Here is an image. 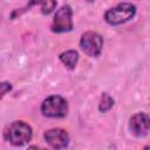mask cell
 Instances as JSON below:
<instances>
[{
	"label": "cell",
	"instance_id": "cell-10",
	"mask_svg": "<svg viewBox=\"0 0 150 150\" xmlns=\"http://www.w3.org/2000/svg\"><path fill=\"white\" fill-rule=\"evenodd\" d=\"M114 104H115L114 98L108 93H102L101 100L98 103V111L100 112H107L114 107Z\"/></svg>",
	"mask_w": 150,
	"mask_h": 150
},
{
	"label": "cell",
	"instance_id": "cell-3",
	"mask_svg": "<svg viewBox=\"0 0 150 150\" xmlns=\"http://www.w3.org/2000/svg\"><path fill=\"white\" fill-rule=\"evenodd\" d=\"M41 114L48 118H63L67 116L69 107L66 98L60 95H50L43 100L40 107Z\"/></svg>",
	"mask_w": 150,
	"mask_h": 150
},
{
	"label": "cell",
	"instance_id": "cell-2",
	"mask_svg": "<svg viewBox=\"0 0 150 150\" xmlns=\"http://www.w3.org/2000/svg\"><path fill=\"white\" fill-rule=\"evenodd\" d=\"M136 6L131 2H121L109 8L104 13V20L111 26H120L134 19L136 15Z\"/></svg>",
	"mask_w": 150,
	"mask_h": 150
},
{
	"label": "cell",
	"instance_id": "cell-7",
	"mask_svg": "<svg viewBox=\"0 0 150 150\" xmlns=\"http://www.w3.org/2000/svg\"><path fill=\"white\" fill-rule=\"evenodd\" d=\"M150 129V120L148 114L145 112H136L129 120V130L130 132L137 137L143 138L149 134Z\"/></svg>",
	"mask_w": 150,
	"mask_h": 150
},
{
	"label": "cell",
	"instance_id": "cell-1",
	"mask_svg": "<svg viewBox=\"0 0 150 150\" xmlns=\"http://www.w3.org/2000/svg\"><path fill=\"white\" fill-rule=\"evenodd\" d=\"M4 138L6 142L14 146H22L32 141L33 129L28 123L23 121H14L5 129Z\"/></svg>",
	"mask_w": 150,
	"mask_h": 150
},
{
	"label": "cell",
	"instance_id": "cell-6",
	"mask_svg": "<svg viewBox=\"0 0 150 150\" xmlns=\"http://www.w3.org/2000/svg\"><path fill=\"white\" fill-rule=\"evenodd\" d=\"M45 142L53 149H64L69 145V134L61 128H53L43 134Z\"/></svg>",
	"mask_w": 150,
	"mask_h": 150
},
{
	"label": "cell",
	"instance_id": "cell-8",
	"mask_svg": "<svg viewBox=\"0 0 150 150\" xmlns=\"http://www.w3.org/2000/svg\"><path fill=\"white\" fill-rule=\"evenodd\" d=\"M56 5H57L56 0H29L28 4L25 7L19 8V9H14L12 12V14H11V19H15V18L20 16L22 13L29 11L32 7H35V6L40 7V12L43 15H48V14H50L55 9Z\"/></svg>",
	"mask_w": 150,
	"mask_h": 150
},
{
	"label": "cell",
	"instance_id": "cell-4",
	"mask_svg": "<svg viewBox=\"0 0 150 150\" xmlns=\"http://www.w3.org/2000/svg\"><path fill=\"white\" fill-rule=\"evenodd\" d=\"M74 28L73 23V9L69 5L61 6L54 14L50 29L53 33H68Z\"/></svg>",
	"mask_w": 150,
	"mask_h": 150
},
{
	"label": "cell",
	"instance_id": "cell-9",
	"mask_svg": "<svg viewBox=\"0 0 150 150\" xmlns=\"http://www.w3.org/2000/svg\"><path fill=\"white\" fill-rule=\"evenodd\" d=\"M59 60L63 63V66L67 69L74 70L77 66V62H79V53L74 49L64 50L59 55Z\"/></svg>",
	"mask_w": 150,
	"mask_h": 150
},
{
	"label": "cell",
	"instance_id": "cell-11",
	"mask_svg": "<svg viewBox=\"0 0 150 150\" xmlns=\"http://www.w3.org/2000/svg\"><path fill=\"white\" fill-rule=\"evenodd\" d=\"M12 89H13V86H12L11 82H8V81H2V82H0V100H2V97H4L6 94H8Z\"/></svg>",
	"mask_w": 150,
	"mask_h": 150
},
{
	"label": "cell",
	"instance_id": "cell-5",
	"mask_svg": "<svg viewBox=\"0 0 150 150\" xmlns=\"http://www.w3.org/2000/svg\"><path fill=\"white\" fill-rule=\"evenodd\" d=\"M80 48L89 57H98L103 49V38L96 32H86L80 38Z\"/></svg>",
	"mask_w": 150,
	"mask_h": 150
}]
</instances>
